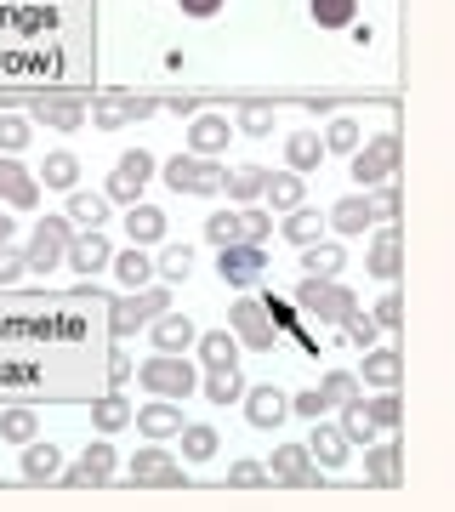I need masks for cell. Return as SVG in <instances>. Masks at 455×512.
<instances>
[{
  "label": "cell",
  "instance_id": "6da1fadb",
  "mask_svg": "<svg viewBox=\"0 0 455 512\" xmlns=\"http://www.w3.org/2000/svg\"><path fill=\"white\" fill-rule=\"evenodd\" d=\"M296 308L308 313V319H325V325H347L353 313H359V296L336 285V279H302L296 285Z\"/></svg>",
  "mask_w": 455,
  "mask_h": 512
},
{
  "label": "cell",
  "instance_id": "7a4b0ae2",
  "mask_svg": "<svg viewBox=\"0 0 455 512\" xmlns=\"http://www.w3.org/2000/svg\"><path fill=\"white\" fill-rule=\"evenodd\" d=\"M137 382H143V393H154V399H188L194 387H200V376H194V365L182 359V353H154L143 370H137Z\"/></svg>",
  "mask_w": 455,
  "mask_h": 512
},
{
  "label": "cell",
  "instance_id": "3957f363",
  "mask_svg": "<svg viewBox=\"0 0 455 512\" xmlns=\"http://www.w3.org/2000/svg\"><path fill=\"white\" fill-rule=\"evenodd\" d=\"M74 228L69 217H46L35 222V234H29V245H23V256H29V274H52L57 262H69V245H74Z\"/></svg>",
  "mask_w": 455,
  "mask_h": 512
},
{
  "label": "cell",
  "instance_id": "277c9868",
  "mask_svg": "<svg viewBox=\"0 0 455 512\" xmlns=\"http://www.w3.org/2000/svg\"><path fill=\"white\" fill-rule=\"evenodd\" d=\"M160 177L177 188V194H217V188L228 183V165H222V160H200V154H188V148H182L177 160L160 165Z\"/></svg>",
  "mask_w": 455,
  "mask_h": 512
},
{
  "label": "cell",
  "instance_id": "5b68a950",
  "mask_svg": "<svg viewBox=\"0 0 455 512\" xmlns=\"http://www.w3.org/2000/svg\"><path fill=\"white\" fill-rule=\"evenodd\" d=\"M399 154H404L399 131H382V137H370V143L353 154V183H364V188L393 183V171H399Z\"/></svg>",
  "mask_w": 455,
  "mask_h": 512
},
{
  "label": "cell",
  "instance_id": "8992f818",
  "mask_svg": "<svg viewBox=\"0 0 455 512\" xmlns=\"http://www.w3.org/2000/svg\"><path fill=\"white\" fill-rule=\"evenodd\" d=\"M228 330H234L245 348H256V353H273V342H279L273 308H268V302H256V296H239L234 308H228Z\"/></svg>",
  "mask_w": 455,
  "mask_h": 512
},
{
  "label": "cell",
  "instance_id": "52a82bcc",
  "mask_svg": "<svg viewBox=\"0 0 455 512\" xmlns=\"http://www.w3.org/2000/svg\"><path fill=\"white\" fill-rule=\"evenodd\" d=\"M126 478H131V484H143V490H182V484H188L182 461L165 456L160 439H148V450H137V456H131Z\"/></svg>",
  "mask_w": 455,
  "mask_h": 512
},
{
  "label": "cell",
  "instance_id": "ba28073f",
  "mask_svg": "<svg viewBox=\"0 0 455 512\" xmlns=\"http://www.w3.org/2000/svg\"><path fill=\"white\" fill-rule=\"evenodd\" d=\"M165 308H171V291H165V285H143V291H131V296H120V302H109V325H114V336L126 342L143 319H160Z\"/></svg>",
  "mask_w": 455,
  "mask_h": 512
},
{
  "label": "cell",
  "instance_id": "9c48e42d",
  "mask_svg": "<svg viewBox=\"0 0 455 512\" xmlns=\"http://www.w3.org/2000/svg\"><path fill=\"white\" fill-rule=\"evenodd\" d=\"M268 478L273 484H291V490H313V484H325V467L313 461L308 444H279L268 461Z\"/></svg>",
  "mask_w": 455,
  "mask_h": 512
},
{
  "label": "cell",
  "instance_id": "30bf717a",
  "mask_svg": "<svg viewBox=\"0 0 455 512\" xmlns=\"http://www.w3.org/2000/svg\"><path fill=\"white\" fill-rule=\"evenodd\" d=\"M160 165H154V154L148 148H131V154H120V165H114V177H109V200L114 205H137L143 200V183L154 177Z\"/></svg>",
  "mask_w": 455,
  "mask_h": 512
},
{
  "label": "cell",
  "instance_id": "8fae6325",
  "mask_svg": "<svg viewBox=\"0 0 455 512\" xmlns=\"http://www.w3.org/2000/svg\"><path fill=\"white\" fill-rule=\"evenodd\" d=\"M217 274L228 279V285H256V279L268 274V251L251 245V239H234V245L217 251Z\"/></svg>",
  "mask_w": 455,
  "mask_h": 512
},
{
  "label": "cell",
  "instance_id": "7c38bea8",
  "mask_svg": "<svg viewBox=\"0 0 455 512\" xmlns=\"http://www.w3.org/2000/svg\"><path fill=\"white\" fill-rule=\"evenodd\" d=\"M154 109H160L154 97L109 92V97H97V103H91V126H103V131H120V126H131V120H148Z\"/></svg>",
  "mask_w": 455,
  "mask_h": 512
},
{
  "label": "cell",
  "instance_id": "4fadbf2b",
  "mask_svg": "<svg viewBox=\"0 0 455 512\" xmlns=\"http://www.w3.org/2000/svg\"><path fill=\"white\" fill-rule=\"evenodd\" d=\"M228 143H234L228 114H194V126H188V154H200V160H222Z\"/></svg>",
  "mask_w": 455,
  "mask_h": 512
},
{
  "label": "cell",
  "instance_id": "5bb4252c",
  "mask_svg": "<svg viewBox=\"0 0 455 512\" xmlns=\"http://www.w3.org/2000/svg\"><path fill=\"white\" fill-rule=\"evenodd\" d=\"M69 268L74 274H103V268H114V245L103 239V228H80V234H74Z\"/></svg>",
  "mask_w": 455,
  "mask_h": 512
},
{
  "label": "cell",
  "instance_id": "9a60e30c",
  "mask_svg": "<svg viewBox=\"0 0 455 512\" xmlns=\"http://www.w3.org/2000/svg\"><path fill=\"white\" fill-rule=\"evenodd\" d=\"M0 200L18 205V211H35L40 205V177L35 171H23L12 154H0Z\"/></svg>",
  "mask_w": 455,
  "mask_h": 512
},
{
  "label": "cell",
  "instance_id": "2e32d148",
  "mask_svg": "<svg viewBox=\"0 0 455 512\" xmlns=\"http://www.w3.org/2000/svg\"><path fill=\"white\" fill-rule=\"evenodd\" d=\"M364 484H376V490H399L404 484V450L399 444H370V450H364Z\"/></svg>",
  "mask_w": 455,
  "mask_h": 512
},
{
  "label": "cell",
  "instance_id": "e0dca14e",
  "mask_svg": "<svg viewBox=\"0 0 455 512\" xmlns=\"http://www.w3.org/2000/svg\"><path fill=\"white\" fill-rule=\"evenodd\" d=\"M120 473V461H114V444H91L86 456L74 461V467H63V484H109V478Z\"/></svg>",
  "mask_w": 455,
  "mask_h": 512
},
{
  "label": "cell",
  "instance_id": "ac0fdd59",
  "mask_svg": "<svg viewBox=\"0 0 455 512\" xmlns=\"http://www.w3.org/2000/svg\"><path fill=\"white\" fill-rule=\"evenodd\" d=\"M182 427H188V421H182V410H177V399H154V404H143V410H137V433H143V439H177Z\"/></svg>",
  "mask_w": 455,
  "mask_h": 512
},
{
  "label": "cell",
  "instance_id": "d6986e66",
  "mask_svg": "<svg viewBox=\"0 0 455 512\" xmlns=\"http://www.w3.org/2000/svg\"><path fill=\"white\" fill-rule=\"evenodd\" d=\"M308 450H313V461H319L325 473H336V467H347V461H353V439H347L342 427H325V421H313Z\"/></svg>",
  "mask_w": 455,
  "mask_h": 512
},
{
  "label": "cell",
  "instance_id": "ffe728a7",
  "mask_svg": "<svg viewBox=\"0 0 455 512\" xmlns=\"http://www.w3.org/2000/svg\"><path fill=\"white\" fill-rule=\"evenodd\" d=\"M154 353H188L194 342H200V330H194V319H182V313H171L165 308L160 319H154Z\"/></svg>",
  "mask_w": 455,
  "mask_h": 512
},
{
  "label": "cell",
  "instance_id": "44dd1931",
  "mask_svg": "<svg viewBox=\"0 0 455 512\" xmlns=\"http://www.w3.org/2000/svg\"><path fill=\"white\" fill-rule=\"evenodd\" d=\"M245 416H251V427H279V421L291 416V399L279 393V387H245Z\"/></svg>",
  "mask_w": 455,
  "mask_h": 512
},
{
  "label": "cell",
  "instance_id": "7402d4cb",
  "mask_svg": "<svg viewBox=\"0 0 455 512\" xmlns=\"http://www.w3.org/2000/svg\"><path fill=\"white\" fill-rule=\"evenodd\" d=\"M376 200L370 194H347V200H336L330 205V228L336 234H364V228H376Z\"/></svg>",
  "mask_w": 455,
  "mask_h": 512
},
{
  "label": "cell",
  "instance_id": "603a6c76",
  "mask_svg": "<svg viewBox=\"0 0 455 512\" xmlns=\"http://www.w3.org/2000/svg\"><path fill=\"white\" fill-rule=\"evenodd\" d=\"M23 478H29V484H57V478H63V450L29 439L23 444Z\"/></svg>",
  "mask_w": 455,
  "mask_h": 512
},
{
  "label": "cell",
  "instance_id": "cb8c5ba5",
  "mask_svg": "<svg viewBox=\"0 0 455 512\" xmlns=\"http://www.w3.org/2000/svg\"><path fill=\"white\" fill-rule=\"evenodd\" d=\"M29 114L46 120L52 131H80L91 109H86V103H74V97H35V109H29Z\"/></svg>",
  "mask_w": 455,
  "mask_h": 512
},
{
  "label": "cell",
  "instance_id": "d4e9b609",
  "mask_svg": "<svg viewBox=\"0 0 455 512\" xmlns=\"http://www.w3.org/2000/svg\"><path fill=\"white\" fill-rule=\"evenodd\" d=\"M268 183H273V171H262V165H239V171H228L222 194H228L234 205H256V200H268Z\"/></svg>",
  "mask_w": 455,
  "mask_h": 512
},
{
  "label": "cell",
  "instance_id": "484cf974",
  "mask_svg": "<svg viewBox=\"0 0 455 512\" xmlns=\"http://www.w3.org/2000/svg\"><path fill=\"white\" fill-rule=\"evenodd\" d=\"M165 228H171V222H165L160 205H143V200L126 205V234H131V245H160Z\"/></svg>",
  "mask_w": 455,
  "mask_h": 512
},
{
  "label": "cell",
  "instance_id": "4316f807",
  "mask_svg": "<svg viewBox=\"0 0 455 512\" xmlns=\"http://www.w3.org/2000/svg\"><path fill=\"white\" fill-rule=\"evenodd\" d=\"M399 262H404L399 228H382V234L370 239V251H364V268H370L376 279H399Z\"/></svg>",
  "mask_w": 455,
  "mask_h": 512
},
{
  "label": "cell",
  "instance_id": "83f0119b",
  "mask_svg": "<svg viewBox=\"0 0 455 512\" xmlns=\"http://www.w3.org/2000/svg\"><path fill=\"white\" fill-rule=\"evenodd\" d=\"M342 268H347V251L336 245V239H319V245L302 251V274L308 279H336Z\"/></svg>",
  "mask_w": 455,
  "mask_h": 512
},
{
  "label": "cell",
  "instance_id": "f1b7e54d",
  "mask_svg": "<svg viewBox=\"0 0 455 512\" xmlns=\"http://www.w3.org/2000/svg\"><path fill=\"white\" fill-rule=\"evenodd\" d=\"M109 205H114L109 194H86V188H74L63 217H69L74 228H103V222H109Z\"/></svg>",
  "mask_w": 455,
  "mask_h": 512
},
{
  "label": "cell",
  "instance_id": "f546056e",
  "mask_svg": "<svg viewBox=\"0 0 455 512\" xmlns=\"http://www.w3.org/2000/svg\"><path fill=\"white\" fill-rule=\"evenodd\" d=\"M205 399L211 404H245V376H239V365L205 370Z\"/></svg>",
  "mask_w": 455,
  "mask_h": 512
},
{
  "label": "cell",
  "instance_id": "4dcf8cb0",
  "mask_svg": "<svg viewBox=\"0 0 455 512\" xmlns=\"http://www.w3.org/2000/svg\"><path fill=\"white\" fill-rule=\"evenodd\" d=\"M268 205L273 211H296V205H308V183H302V171H273V183H268Z\"/></svg>",
  "mask_w": 455,
  "mask_h": 512
},
{
  "label": "cell",
  "instance_id": "1f68e13d",
  "mask_svg": "<svg viewBox=\"0 0 455 512\" xmlns=\"http://www.w3.org/2000/svg\"><path fill=\"white\" fill-rule=\"evenodd\" d=\"M194 348H200V365H205V370H217V365H239V336H234V330H205V336L194 342Z\"/></svg>",
  "mask_w": 455,
  "mask_h": 512
},
{
  "label": "cell",
  "instance_id": "d6a6232c",
  "mask_svg": "<svg viewBox=\"0 0 455 512\" xmlns=\"http://www.w3.org/2000/svg\"><path fill=\"white\" fill-rule=\"evenodd\" d=\"M325 228H330V217H319V211H308V205L285 211V239H291V245H302V251H308V245H319V234H325Z\"/></svg>",
  "mask_w": 455,
  "mask_h": 512
},
{
  "label": "cell",
  "instance_id": "836d02e7",
  "mask_svg": "<svg viewBox=\"0 0 455 512\" xmlns=\"http://www.w3.org/2000/svg\"><path fill=\"white\" fill-rule=\"evenodd\" d=\"M154 274H160V268H154V262H148V256L137 251V245L114 256V279H120L126 291H143V285H154Z\"/></svg>",
  "mask_w": 455,
  "mask_h": 512
},
{
  "label": "cell",
  "instance_id": "e575fe53",
  "mask_svg": "<svg viewBox=\"0 0 455 512\" xmlns=\"http://www.w3.org/2000/svg\"><path fill=\"white\" fill-rule=\"evenodd\" d=\"M319 160H325V143H319L313 131L285 137V165H291V171H302V177H308V171H319Z\"/></svg>",
  "mask_w": 455,
  "mask_h": 512
},
{
  "label": "cell",
  "instance_id": "d590c367",
  "mask_svg": "<svg viewBox=\"0 0 455 512\" xmlns=\"http://www.w3.org/2000/svg\"><path fill=\"white\" fill-rule=\"evenodd\" d=\"M40 183L74 194V188H80V160H74V154H63V148H57V154H46V165H40Z\"/></svg>",
  "mask_w": 455,
  "mask_h": 512
},
{
  "label": "cell",
  "instance_id": "8d00e7d4",
  "mask_svg": "<svg viewBox=\"0 0 455 512\" xmlns=\"http://www.w3.org/2000/svg\"><path fill=\"white\" fill-rule=\"evenodd\" d=\"M399 370H404V359H399L393 348H370V353H364V382L399 387Z\"/></svg>",
  "mask_w": 455,
  "mask_h": 512
},
{
  "label": "cell",
  "instance_id": "74e56055",
  "mask_svg": "<svg viewBox=\"0 0 455 512\" xmlns=\"http://www.w3.org/2000/svg\"><path fill=\"white\" fill-rule=\"evenodd\" d=\"M308 12L319 29H353L359 18V0H308Z\"/></svg>",
  "mask_w": 455,
  "mask_h": 512
},
{
  "label": "cell",
  "instance_id": "f35d334b",
  "mask_svg": "<svg viewBox=\"0 0 455 512\" xmlns=\"http://www.w3.org/2000/svg\"><path fill=\"white\" fill-rule=\"evenodd\" d=\"M91 421H97V433H120L126 421H137V410H131L120 393H109V399H97L91 404Z\"/></svg>",
  "mask_w": 455,
  "mask_h": 512
},
{
  "label": "cell",
  "instance_id": "ab89813d",
  "mask_svg": "<svg viewBox=\"0 0 455 512\" xmlns=\"http://www.w3.org/2000/svg\"><path fill=\"white\" fill-rule=\"evenodd\" d=\"M342 433H347V439H353V444H364V450L376 444V433H382V427L370 421V410H364V399L342 404Z\"/></svg>",
  "mask_w": 455,
  "mask_h": 512
},
{
  "label": "cell",
  "instance_id": "60d3db41",
  "mask_svg": "<svg viewBox=\"0 0 455 512\" xmlns=\"http://www.w3.org/2000/svg\"><path fill=\"white\" fill-rule=\"evenodd\" d=\"M177 439H182V456H188V461H211V456H217V427H205V421H194V427H182V433H177Z\"/></svg>",
  "mask_w": 455,
  "mask_h": 512
},
{
  "label": "cell",
  "instance_id": "b9f144b4",
  "mask_svg": "<svg viewBox=\"0 0 455 512\" xmlns=\"http://www.w3.org/2000/svg\"><path fill=\"white\" fill-rule=\"evenodd\" d=\"M319 393L330 399V410H342V404L364 399V393H359V376H353V370H330L325 382H319Z\"/></svg>",
  "mask_w": 455,
  "mask_h": 512
},
{
  "label": "cell",
  "instance_id": "7bdbcfd3",
  "mask_svg": "<svg viewBox=\"0 0 455 512\" xmlns=\"http://www.w3.org/2000/svg\"><path fill=\"white\" fill-rule=\"evenodd\" d=\"M364 410H370V421L382 427V433H393L404 421V404H399V387H382V399H364Z\"/></svg>",
  "mask_w": 455,
  "mask_h": 512
},
{
  "label": "cell",
  "instance_id": "ee69618b",
  "mask_svg": "<svg viewBox=\"0 0 455 512\" xmlns=\"http://www.w3.org/2000/svg\"><path fill=\"white\" fill-rule=\"evenodd\" d=\"M205 239H211V245H234V239H245V211H217V217L205 222Z\"/></svg>",
  "mask_w": 455,
  "mask_h": 512
},
{
  "label": "cell",
  "instance_id": "f6af8a7d",
  "mask_svg": "<svg viewBox=\"0 0 455 512\" xmlns=\"http://www.w3.org/2000/svg\"><path fill=\"white\" fill-rule=\"evenodd\" d=\"M35 427H40L35 410H6V416H0V439L6 444H29L35 439Z\"/></svg>",
  "mask_w": 455,
  "mask_h": 512
},
{
  "label": "cell",
  "instance_id": "bcb514c9",
  "mask_svg": "<svg viewBox=\"0 0 455 512\" xmlns=\"http://www.w3.org/2000/svg\"><path fill=\"white\" fill-rule=\"evenodd\" d=\"M154 268H160V279H171V285H177V279H188V268H194V251H188V245H165Z\"/></svg>",
  "mask_w": 455,
  "mask_h": 512
},
{
  "label": "cell",
  "instance_id": "7dc6e473",
  "mask_svg": "<svg viewBox=\"0 0 455 512\" xmlns=\"http://www.w3.org/2000/svg\"><path fill=\"white\" fill-rule=\"evenodd\" d=\"M239 131H245V137H268L273 131V103H239Z\"/></svg>",
  "mask_w": 455,
  "mask_h": 512
},
{
  "label": "cell",
  "instance_id": "c3c4849f",
  "mask_svg": "<svg viewBox=\"0 0 455 512\" xmlns=\"http://www.w3.org/2000/svg\"><path fill=\"white\" fill-rule=\"evenodd\" d=\"M29 148V120L23 114H0V154H18Z\"/></svg>",
  "mask_w": 455,
  "mask_h": 512
},
{
  "label": "cell",
  "instance_id": "681fc988",
  "mask_svg": "<svg viewBox=\"0 0 455 512\" xmlns=\"http://www.w3.org/2000/svg\"><path fill=\"white\" fill-rule=\"evenodd\" d=\"M325 148L330 154H359V126H353V120H330Z\"/></svg>",
  "mask_w": 455,
  "mask_h": 512
},
{
  "label": "cell",
  "instance_id": "f907efd6",
  "mask_svg": "<svg viewBox=\"0 0 455 512\" xmlns=\"http://www.w3.org/2000/svg\"><path fill=\"white\" fill-rule=\"evenodd\" d=\"M228 484H234V490H256V484H273V478H268L262 461H234V467H228Z\"/></svg>",
  "mask_w": 455,
  "mask_h": 512
},
{
  "label": "cell",
  "instance_id": "816d5d0a",
  "mask_svg": "<svg viewBox=\"0 0 455 512\" xmlns=\"http://www.w3.org/2000/svg\"><path fill=\"white\" fill-rule=\"evenodd\" d=\"M376 330H382V325H376V313H353V319H347V342L370 353V348H376Z\"/></svg>",
  "mask_w": 455,
  "mask_h": 512
},
{
  "label": "cell",
  "instance_id": "f5cc1de1",
  "mask_svg": "<svg viewBox=\"0 0 455 512\" xmlns=\"http://www.w3.org/2000/svg\"><path fill=\"white\" fill-rule=\"evenodd\" d=\"M23 274H29V256L12 251V245H0V285H18Z\"/></svg>",
  "mask_w": 455,
  "mask_h": 512
},
{
  "label": "cell",
  "instance_id": "db71d44e",
  "mask_svg": "<svg viewBox=\"0 0 455 512\" xmlns=\"http://www.w3.org/2000/svg\"><path fill=\"white\" fill-rule=\"evenodd\" d=\"M325 410H330V399L319 393V387H308V393H296V399H291V416H308V421H319Z\"/></svg>",
  "mask_w": 455,
  "mask_h": 512
},
{
  "label": "cell",
  "instance_id": "11a10c76",
  "mask_svg": "<svg viewBox=\"0 0 455 512\" xmlns=\"http://www.w3.org/2000/svg\"><path fill=\"white\" fill-rule=\"evenodd\" d=\"M370 200H376V217L382 222H399V183H382Z\"/></svg>",
  "mask_w": 455,
  "mask_h": 512
},
{
  "label": "cell",
  "instance_id": "9f6ffc18",
  "mask_svg": "<svg viewBox=\"0 0 455 512\" xmlns=\"http://www.w3.org/2000/svg\"><path fill=\"white\" fill-rule=\"evenodd\" d=\"M399 313H404V302H399V291H387V296H382V302H376V325H382V330H399V325H404Z\"/></svg>",
  "mask_w": 455,
  "mask_h": 512
},
{
  "label": "cell",
  "instance_id": "6f0895ef",
  "mask_svg": "<svg viewBox=\"0 0 455 512\" xmlns=\"http://www.w3.org/2000/svg\"><path fill=\"white\" fill-rule=\"evenodd\" d=\"M273 234V217H268V211H256V205H251V211H245V239H251V245H262V239H268Z\"/></svg>",
  "mask_w": 455,
  "mask_h": 512
},
{
  "label": "cell",
  "instance_id": "680465c9",
  "mask_svg": "<svg viewBox=\"0 0 455 512\" xmlns=\"http://www.w3.org/2000/svg\"><path fill=\"white\" fill-rule=\"evenodd\" d=\"M182 12H188V18H217L222 12V0H177Z\"/></svg>",
  "mask_w": 455,
  "mask_h": 512
},
{
  "label": "cell",
  "instance_id": "91938a15",
  "mask_svg": "<svg viewBox=\"0 0 455 512\" xmlns=\"http://www.w3.org/2000/svg\"><path fill=\"white\" fill-rule=\"evenodd\" d=\"M109 376H114V387L131 376V359H126V353H114V359H109Z\"/></svg>",
  "mask_w": 455,
  "mask_h": 512
},
{
  "label": "cell",
  "instance_id": "94428289",
  "mask_svg": "<svg viewBox=\"0 0 455 512\" xmlns=\"http://www.w3.org/2000/svg\"><path fill=\"white\" fill-rule=\"evenodd\" d=\"M6 239H12V217H6V211H0V245H6Z\"/></svg>",
  "mask_w": 455,
  "mask_h": 512
}]
</instances>
